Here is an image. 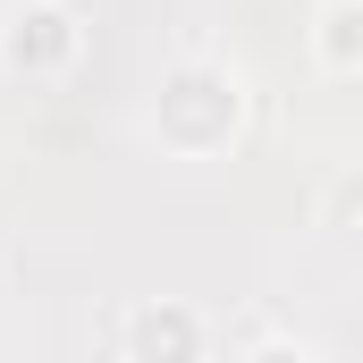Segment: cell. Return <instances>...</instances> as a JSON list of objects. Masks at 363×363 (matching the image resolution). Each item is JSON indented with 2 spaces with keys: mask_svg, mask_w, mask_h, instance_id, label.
<instances>
[{
  "mask_svg": "<svg viewBox=\"0 0 363 363\" xmlns=\"http://www.w3.org/2000/svg\"><path fill=\"white\" fill-rule=\"evenodd\" d=\"M77 51H85V26L60 0H17L0 17V68L9 77H68Z\"/></svg>",
  "mask_w": 363,
  "mask_h": 363,
  "instance_id": "obj_2",
  "label": "cell"
},
{
  "mask_svg": "<svg viewBox=\"0 0 363 363\" xmlns=\"http://www.w3.org/2000/svg\"><path fill=\"white\" fill-rule=\"evenodd\" d=\"M237 363H321L313 347H296V338H262V347H245Z\"/></svg>",
  "mask_w": 363,
  "mask_h": 363,
  "instance_id": "obj_5",
  "label": "cell"
},
{
  "mask_svg": "<svg viewBox=\"0 0 363 363\" xmlns=\"http://www.w3.org/2000/svg\"><path fill=\"white\" fill-rule=\"evenodd\" d=\"M313 60L330 77H363V0H321L313 9Z\"/></svg>",
  "mask_w": 363,
  "mask_h": 363,
  "instance_id": "obj_4",
  "label": "cell"
},
{
  "mask_svg": "<svg viewBox=\"0 0 363 363\" xmlns=\"http://www.w3.org/2000/svg\"><path fill=\"white\" fill-rule=\"evenodd\" d=\"M237 127H245V77L228 60H178L161 77V93H152V135L169 152H186V161L228 152Z\"/></svg>",
  "mask_w": 363,
  "mask_h": 363,
  "instance_id": "obj_1",
  "label": "cell"
},
{
  "mask_svg": "<svg viewBox=\"0 0 363 363\" xmlns=\"http://www.w3.org/2000/svg\"><path fill=\"white\" fill-rule=\"evenodd\" d=\"M118 355L127 363H203L211 355V321L178 296H144L118 313Z\"/></svg>",
  "mask_w": 363,
  "mask_h": 363,
  "instance_id": "obj_3",
  "label": "cell"
}]
</instances>
